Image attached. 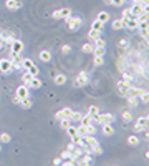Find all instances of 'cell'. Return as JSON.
Returning a JSON list of instances; mask_svg holds the SVG:
<instances>
[{"instance_id": "816d5d0a", "label": "cell", "mask_w": 149, "mask_h": 166, "mask_svg": "<svg viewBox=\"0 0 149 166\" xmlns=\"http://www.w3.org/2000/svg\"><path fill=\"white\" fill-rule=\"evenodd\" d=\"M13 101H15L17 105H20V101H22V100H20V98H17V97H15V98H13Z\"/></svg>"}, {"instance_id": "cb8c5ba5", "label": "cell", "mask_w": 149, "mask_h": 166, "mask_svg": "<svg viewBox=\"0 0 149 166\" xmlns=\"http://www.w3.org/2000/svg\"><path fill=\"white\" fill-rule=\"evenodd\" d=\"M91 123H93V120H91V115H83V118H81L80 125L88 126V125H91Z\"/></svg>"}, {"instance_id": "5bb4252c", "label": "cell", "mask_w": 149, "mask_h": 166, "mask_svg": "<svg viewBox=\"0 0 149 166\" xmlns=\"http://www.w3.org/2000/svg\"><path fill=\"white\" fill-rule=\"evenodd\" d=\"M5 7L8 10H18L20 7H22V2H20V0H7Z\"/></svg>"}, {"instance_id": "83f0119b", "label": "cell", "mask_w": 149, "mask_h": 166, "mask_svg": "<svg viewBox=\"0 0 149 166\" xmlns=\"http://www.w3.org/2000/svg\"><path fill=\"white\" fill-rule=\"evenodd\" d=\"M31 78H33V76H31L28 72H25V73H23V76H22V82H23V85H25V86H28V85H30Z\"/></svg>"}, {"instance_id": "f6af8a7d", "label": "cell", "mask_w": 149, "mask_h": 166, "mask_svg": "<svg viewBox=\"0 0 149 166\" xmlns=\"http://www.w3.org/2000/svg\"><path fill=\"white\" fill-rule=\"evenodd\" d=\"M137 100H141L143 103H147V101H149V95H147V91H146V93H143V95H139V97H137Z\"/></svg>"}, {"instance_id": "d4e9b609", "label": "cell", "mask_w": 149, "mask_h": 166, "mask_svg": "<svg viewBox=\"0 0 149 166\" xmlns=\"http://www.w3.org/2000/svg\"><path fill=\"white\" fill-rule=\"evenodd\" d=\"M103 63H104V56H101V55H94V58H93V65H94V66H101Z\"/></svg>"}, {"instance_id": "db71d44e", "label": "cell", "mask_w": 149, "mask_h": 166, "mask_svg": "<svg viewBox=\"0 0 149 166\" xmlns=\"http://www.w3.org/2000/svg\"><path fill=\"white\" fill-rule=\"evenodd\" d=\"M0 150H2V146H0Z\"/></svg>"}, {"instance_id": "b9f144b4", "label": "cell", "mask_w": 149, "mask_h": 166, "mask_svg": "<svg viewBox=\"0 0 149 166\" xmlns=\"http://www.w3.org/2000/svg\"><path fill=\"white\" fill-rule=\"evenodd\" d=\"M10 135L8 133H2V135H0V141H2V143H10Z\"/></svg>"}, {"instance_id": "e0dca14e", "label": "cell", "mask_w": 149, "mask_h": 166, "mask_svg": "<svg viewBox=\"0 0 149 166\" xmlns=\"http://www.w3.org/2000/svg\"><path fill=\"white\" fill-rule=\"evenodd\" d=\"M40 86H41L40 78H38V76H33L31 82H30V85H28V88H30V90H37V88H40Z\"/></svg>"}, {"instance_id": "6da1fadb", "label": "cell", "mask_w": 149, "mask_h": 166, "mask_svg": "<svg viewBox=\"0 0 149 166\" xmlns=\"http://www.w3.org/2000/svg\"><path fill=\"white\" fill-rule=\"evenodd\" d=\"M83 141H84V143H88V144L91 146V153H93V156H94V154H96V156L103 154V148L99 146V143L96 141V138H94V136L86 135V136H83Z\"/></svg>"}, {"instance_id": "bcb514c9", "label": "cell", "mask_w": 149, "mask_h": 166, "mask_svg": "<svg viewBox=\"0 0 149 166\" xmlns=\"http://www.w3.org/2000/svg\"><path fill=\"white\" fill-rule=\"evenodd\" d=\"M104 53H106L104 48H94V50H93V55H101V56H104Z\"/></svg>"}, {"instance_id": "c3c4849f", "label": "cell", "mask_w": 149, "mask_h": 166, "mask_svg": "<svg viewBox=\"0 0 149 166\" xmlns=\"http://www.w3.org/2000/svg\"><path fill=\"white\" fill-rule=\"evenodd\" d=\"M70 50H71L70 45H63V47H61V53H70Z\"/></svg>"}, {"instance_id": "8992f818", "label": "cell", "mask_w": 149, "mask_h": 166, "mask_svg": "<svg viewBox=\"0 0 149 166\" xmlns=\"http://www.w3.org/2000/svg\"><path fill=\"white\" fill-rule=\"evenodd\" d=\"M129 8H131V13H133L134 17L141 15L143 12H147V7L143 5V3H137V2H133V5H131Z\"/></svg>"}, {"instance_id": "e575fe53", "label": "cell", "mask_w": 149, "mask_h": 166, "mask_svg": "<svg viewBox=\"0 0 149 166\" xmlns=\"http://www.w3.org/2000/svg\"><path fill=\"white\" fill-rule=\"evenodd\" d=\"M121 118H123V121H126V123H129V121H131V120H133V113H131L129 110H126V111H124V113H123V116H121Z\"/></svg>"}, {"instance_id": "7c38bea8", "label": "cell", "mask_w": 149, "mask_h": 166, "mask_svg": "<svg viewBox=\"0 0 149 166\" xmlns=\"http://www.w3.org/2000/svg\"><path fill=\"white\" fill-rule=\"evenodd\" d=\"M28 90H30L28 86H25V85H20V86L17 88V91H15V97L20 98V100H23V98L28 97Z\"/></svg>"}, {"instance_id": "9a60e30c", "label": "cell", "mask_w": 149, "mask_h": 166, "mask_svg": "<svg viewBox=\"0 0 149 166\" xmlns=\"http://www.w3.org/2000/svg\"><path fill=\"white\" fill-rule=\"evenodd\" d=\"M103 125V135L104 136H113L114 135V128L111 126V123H101Z\"/></svg>"}, {"instance_id": "7dc6e473", "label": "cell", "mask_w": 149, "mask_h": 166, "mask_svg": "<svg viewBox=\"0 0 149 166\" xmlns=\"http://www.w3.org/2000/svg\"><path fill=\"white\" fill-rule=\"evenodd\" d=\"M124 2H126V0H111V5H114V7H123Z\"/></svg>"}, {"instance_id": "52a82bcc", "label": "cell", "mask_w": 149, "mask_h": 166, "mask_svg": "<svg viewBox=\"0 0 149 166\" xmlns=\"http://www.w3.org/2000/svg\"><path fill=\"white\" fill-rule=\"evenodd\" d=\"M144 130H147V116H141L134 125V133H141Z\"/></svg>"}, {"instance_id": "d6a6232c", "label": "cell", "mask_w": 149, "mask_h": 166, "mask_svg": "<svg viewBox=\"0 0 149 166\" xmlns=\"http://www.w3.org/2000/svg\"><path fill=\"white\" fill-rule=\"evenodd\" d=\"M66 133H68V136L71 138V136L78 135V128H76V126H73V125H70L68 128H66Z\"/></svg>"}, {"instance_id": "ba28073f", "label": "cell", "mask_w": 149, "mask_h": 166, "mask_svg": "<svg viewBox=\"0 0 149 166\" xmlns=\"http://www.w3.org/2000/svg\"><path fill=\"white\" fill-rule=\"evenodd\" d=\"M129 86H131V83H127V82H118V85H116V88H118V93L121 95V97H127V91H129Z\"/></svg>"}, {"instance_id": "4316f807", "label": "cell", "mask_w": 149, "mask_h": 166, "mask_svg": "<svg viewBox=\"0 0 149 166\" xmlns=\"http://www.w3.org/2000/svg\"><path fill=\"white\" fill-rule=\"evenodd\" d=\"M94 48H104L106 47V42H104V38H101V37H99V38H96V40H94Z\"/></svg>"}, {"instance_id": "44dd1931", "label": "cell", "mask_w": 149, "mask_h": 166, "mask_svg": "<svg viewBox=\"0 0 149 166\" xmlns=\"http://www.w3.org/2000/svg\"><path fill=\"white\" fill-rule=\"evenodd\" d=\"M66 80H68V78H66V75H63V73H58V75L55 76V83L56 85H65Z\"/></svg>"}, {"instance_id": "277c9868", "label": "cell", "mask_w": 149, "mask_h": 166, "mask_svg": "<svg viewBox=\"0 0 149 166\" xmlns=\"http://www.w3.org/2000/svg\"><path fill=\"white\" fill-rule=\"evenodd\" d=\"M66 154H68L71 160L76 161L78 158L83 154V151H81V146H78V144H73V143H70L68 144V148H66Z\"/></svg>"}, {"instance_id": "681fc988", "label": "cell", "mask_w": 149, "mask_h": 166, "mask_svg": "<svg viewBox=\"0 0 149 166\" xmlns=\"http://www.w3.org/2000/svg\"><path fill=\"white\" fill-rule=\"evenodd\" d=\"M51 17H53V19H60V12H58V10H55V12L51 13Z\"/></svg>"}, {"instance_id": "74e56055", "label": "cell", "mask_w": 149, "mask_h": 166, "mask_svg": "<svg viewBox=\"0 0 149 166\" xmlns=\"http://www.w3.org/2000/svg\"><path fill=\"white\" fill-rule=\"evenodd\" d=\"M147 19H149V13H147V12H143L141 15H137V17H136L137 22H147Z\"/></svg>"}, {"instance_id": "8fae6325", "label": "cell", "mask_w": 149, "mask_h": 166, "mask_svg": "<svg viewBox=\"0 0 149 166\" xmlns=\"http://www.w3.org/2000/svg\"><path fill=\"white\" fill-rule=\"evenodd\" d=\"M71 113H73L71 108H63V110H60L55 115V118L56 120H63V118H70V120H71Z\"/></svg>"}, {"instance_id": "1f68e13d", "label": "cell", "mask_w": 149, "mask_h": 166, "mask_svg": "<svg viewBox=\"0 0 149 166\" xmlns=\"http://www.w3.org/2000/svg\"><path fill=\"white\" fill-rule=\"evenodd\" d=\"M31 65H33V62H31L30 58H23V60H22V68L25 70V72H27V70L30 68Z\"/></svg>"}, {"instance_id": "ab89813d", "label": "cell", "mask_w": 149, "mask_h": 166, "mask_svg": "<svg viewBox=\"0 0 149 166\" xmlns=\"http://www.w3.org/2000/svg\"><path fill=\"white\" fill-rule=\"evenodd\" d=\"M127 143H129L131 146H137V144H139V140L133 135V136H129V138H127Z\"/></svg>"}, {"instance_id": "30bf717a", "label": "cell", "mask_w": 149, "mask_h": 166, "mask_svg": "<svg viewBox=\"0 0 149 166\" xmlns=\"http://www.w3.org/2000/svg\"><path fill=\"white\" fill-rule=\"evenodd\" d=\"M0 72L2 73H10L12 72V62H10V58H2L0 60Z\"/></svg>"}, {"instance_id": "f907efd6", "label": "cell", "mask_w": 149, "mask_h": 166, "mask_svg": "<svg viewBox=\"0 0 149 166\" xmlns=\"http://www.w3.org/2000/svg\"><path fill=\"white\" fill-rule=\"evenodd\" d=\"M53 164H61V158H60V156H58V158H56V160H55V161H53Z\"/></svg>"}, {"instance_id": "484cf974", "label": "cell", "mask_w": 149, "mask_h": 166, "mask_svg": "<svg viewBox=\"0 0 149 166\" xmlns=\"http://www.w3.org/2000/svg\"><path fill=\"white\" fill-rule=\"evenodd\" d=\"M103 27H104V23L99 22V20H94V22L91 23V28H93V30H98V32H103Z\"/></svg>"}, {"instance_id": "7bdbcfd3", "label": "cell", "mask_w": 149, "mask_h": 166, "mask_svg": "<svg viewBox=\"0 0 149 166\" xmlns=\"http://www.w3.org/2000/svg\"><path fill=\"white\" fill-rule=\"evenodd\" d=\"M139 35L144 38V40H147V37H149V28H139Z\"/></svg>"}, {"instance_id": "f546056e", "label": "cell", "mask_w": 149, "mask_h": 166, "mask_svg": "<svg viewBox=\"0 0 149 166\" xmlns=\"http://www.w3.org/2000/svg\"><path fill=\"white\" fill-rule=\"evenodd\" d=\"M86 135H90V136L96 135V126H94V123H91V125L86 126Z\"/></svg>"}, {"instance_id": "2e32d148", "label": "cell", "mask_w": 149, "mask_h": 166, "mask_svg": "<svg viewBox=\"0 0 149 166\" xmlns=\"http://www.w3.org/2000/svg\"><path fill=\"white\" fill-rule=\"evenodd\" d=\"M38 56H40V60H41V62L48 63L50 60H51V52H48V50H41Z\"/></svg>"}, {"instance_id": "f1b7e54d", "label": "cell", "mask_w": 149, "mask_h": 166, "mask_svg": "<svg viewBox=\"0 0 149 166\" xmlns=\"http://www.w3.org/2000/svg\"><path fill=\"white\" fill-rule=\"evenodd\" d=\"M81 50H83L84 53H93V50H94V45H93V43H84L83 47H81Z\"/></svg>"}, {"instance_id": "f35d334b", "label": "cell", "mask_w": 149, "mask_h": 166, "mask_svg": "<svg viewBox=\"0 0 149 166\" xmlns=\"http://www.w3.org/2000/svg\"><path fill=\"white\" fill-rule=\"evenodd\" d=\"M20 105H22L23 108H31V100L27 97V98H23V100L20 101Z\"/></svg>"}, {"instance_id": "60d3db41", "label": "cell", "mask_w": 149, "mask_h": 166, "mask_svg": "<svg viewBox=\"0 0 149 166\" xmlns=\"http://www.w3.org/2000/svg\"><path fill=\"white\" fill-rule=\"evenodd\" d=\"M96 113H99V108L96 107V105H91V107L88 108V115L93 116V115H96Z\"/></svg>"}, {"instance_id": "3957f363", "label": "cell", "mask_w": 149, "mask_h": 166, "mask_svg": "<svg viewBox=\"0 0 149 166\" xmlns=\"http://www.w3.org/2000/svg\"><path fill=\"white\" fill-rule=\"evenodd\" d=\"M66 27H68V30H71V32H74V30H78L81 25H83V20H81V17H66Z\"/></svg>"}, {"instance_id": "8d00e7d4", "label": "cell", "mask_w": 149, "mask_h": 166, "mask_svg": "<svg viewBox=\"0 0 149 166\" xmlns=\"http://www.w3.org/2000/svg\"><path fill=\"white\" fill-rule=\"evenodd\" d=\"M60 125H61L63 130H66L70 125H71V120H70V118H63V120H60Z\"/></svg>"}, {"instance_id": "f5cc1de1", "label": "cell", "mask_w": 149, "mask_h": 166, "mask_svg": "<svg viewBox=\"0 0 149 166\" xmlns=\"http://www.w3.org/2000/svg\"><path fill=\"white\" fill-rule=\"evenodd\" d=\"M0 40H2V33H0Z\"/></svg>"}, {"instance_id": "836d02e7", "label": "cell", "mask_w": 149, "mask_h": 166, "mask_svg": "<svg viewBox=\"0 0 149 166\" xmlns=\"http://www.w3.org/2000/svg\"><path fill=\"white\" fill-rule=\"evenodd\" d=\"M71 143H73V144H78V146H81V144H83V136H80V135L71 136Z\"/></svg>"}, {"instance_id": "7402d4cb", "label": "cell", "mask_w": 149, "mask_h": 166, "mask_svg": "<svg viewBox=\"0 0 149 166\" xmlns=\"http://www.w3.org/2000/svg\"><path fill=\"white\" fill-rule=\"evenodd\" d=\"M96 20H99V22H103V23H106V22L109 20V13H108V12H99L98 17H96Z\"/></svg>"}, {"instance_id": "5b68a950", "label": "cell", "mask_w": 149, "mask_h": 166, "mask_svg": "<svg viewBox=\"0 0 149 166\" xmlns=\"http://www.w3.org/2000/svg\"><path fill=\"white\" fill-rule=\"evenodd\" d=\"M88 82H90V75H88L86 72H81V73H78V76L74 78V86H84Z\"/></svg>"}, {"instance_id": "7a4b0ae2", "label": "cell", "mask_w": 149, "mask_h": 166, "mask_svg": "<svg viewBox=\"0 0 149 166\" xmlns=\"http://www.w3.org/2000/svg\"><path fill=\"white\" fill-rule=\"evenodd\" d=\"M91 120H93V123H113L116 116L111 115V113H96V115L91 116Z\"/></svg>"}, {"instance_id": "ac0fdd59", "label": "cell", "mask_w": 149, "mask_h": 166, "mask_svg": "<svg viewBox=\"0 0 149 166\" xmlns=\"http://www.w3.org/2000/svg\"><path fill=\"white\" fill-rule=\"evenodd\" d=\"M127 105H129V108H134L139 105V100H137V97H134V95H127Z\"/></svg>"}, {"instance_id": "d6986e66", "label": "cell", "mask_w": 149, "mask_h": 166, "mask_svg": "<svg viewBox=\"0 0 149 166\" xmlns=\"http://www.w3.org/2000/svg\"><path fill=\"white\" fill-rule=\"evenodd\" d=\"M101 37V32H98V30H93V28H90V32H88V38L90 40H96V38Z\"/></svg>"}, {"instance_id": "9c48e42d", "label": "cell", "mask_w": 149, "mask_h": 166, "mask_svg": "<svg viewBox=\"0 0 149 166\" xmlns=\"http://www.w3.org/2000/svg\"><path fill=\"white\" fill-rule=\"evenodd\" d=\"M23 47H25L23 42H22V40H17V38H15V40L10 43V52H13V53H22V52H23Z\"/></svg>"}, {"instance_id": "ee69618b", "label": "cell", "mask_w": 149, "mask_h": 166, "mask_svg": "<svg viewBox=\"0 0 149 166\" xmlns=\"http://www.w3.org/2000/svg\"><path fill=\"white\" fill-rule=\"evenodd\" d=\"M76 128H78V135L80 136H86V126L80 125V126H76Z\"/></svg>"}, {"instance_id": "d590c367", "label": "cell", "mask_w": 149, "mask_h": 166, "mask_svg": "<svg viewBox=\"0 0 149 166\" xmlns=\"http://www.w3.org/2000/svg\"><path fill=\"white\" fill-rule=\"evenodd\" d=\"M113 25V28H114V30H119V28H124V25H123V20L121 19H116L114 22L111 23Z\"/></svg>"}, {"instance_id": "603a6c76", "label": "cell", "mask_w": 149, "mask_h": 166, "mask_svg": "<svg viewBox=\"0 0 149 166\" xmlns=\"http://www.w3.org/2000/svg\"><path fill=\"white\" fill-rule=\"evenodd\" d=\"M27 72L30 73L31 76H38V75H40V68H38V66L35 65V63H33V65H31V66H30V68H28V70H27Z\"/></svg>"}, {"instance_id": "4dcf8cb0", "label": "cell", "mask_w": 149, "mask_h": 166, "mask_svg": "<svg viewBox=\"0 0 149 166\" xmlns=\"http://www.w3.org/2000/svg\"><path fill=\"white\" fill-rule=\"evenodd\" d=\"M81 118H83V113H81V111H73L71 113V121H78V123H80Z\"/></svg>"}, {"instance_id": "4fadbf2b", "label": "cell", "mask_w": 149, "mask_h": 166, "mask_svg": "<svg viewBox=\"0 0 149 166\" xmlns=\"http://www.w3.org/2000/svg\"><path fill=\"white\" fill-rule=\"evenodd\" d=\"M123 25L127 30H136L137 28V20L136 19H123Z\"/></svg>"}, {"instance_id": "ffe728a7", "label": "cell", "mask_w": 149, "mask_h": 166, "mask_svg": "<svg viewBox=\"0 0 149 166\" xmlns=\"http://www.w3.org/2000/svg\"><path fill=\"white\" fill-rule=\"evenodd\" d=\"M58 12H60V19H66V17L71 15V8H68V7H63V8H60Z\"/></svg>"}]
</instances>
